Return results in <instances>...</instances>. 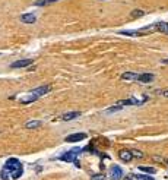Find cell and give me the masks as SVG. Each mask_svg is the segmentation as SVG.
I'll list each match as a JSON object with an SVG mask.
<instances>
[{"instance_id": "obj_1", "label": "cell", "mask_w": 168, "mask_h": 180, "mask_svg": "<svg viewBox=\"0 0 168 180\" xmlns=\"http://www.w3.org/2000/svg\"><path fill=\"white\" fill-rule=\"evenodd\" d=\"M3 170H6L7 173L10 174V179L13 180L19 179L22 176V173H24V167H22V164L19 163L18 158H9L6 161L5 167H3Z\"/></svg>"}, {"instance_id": "obj_2", "label": "cell", "mask_w": 168, "mask_h": 180, "mask_svg": "<svg viewBox=\"0 0 168 180\" xmlns=\"http://www.w3.org/2000/svg\"><path fill=\"white\" fill-rule=\"evenodd\" d=\"M79 152H81L79 148H73V149H70V151H67V152L63 154V155L60 157V160L64 161V163H75V161H76V157H78V154Z\"/></svg>"}, {"instance_id": "obj_3", "label": "cell", "mask_w": 168, "mask_h": 180, "mask_svg": "<svg viewBox=\"0 0 168 180\" xmlns=\"http://www.w3.org/2000/svg\"><path fill=\"white\" fill-rule=\"evenodd\" d=\"M50 89H51V88H50V85H42V87H38V88H35V89H32V91H31V94L40 98V97H42V95H46V94L50 92Z\"/></svg>"}, {"instance_id": "obj_4", "label": "cell", "mask_w": 168, "mask_h": 180, "mask_svg": "<svg viewBox=\"0 0 168 180\" xmlns=\"http://www.w3.org/2000/svg\"><path fill=\"white\" fill-rule=\"evenodd\" d=\"M110 177L113 180H121V177H123V170L119 166H113L110 168Z\"/></svg>"}, {"instance_id": "obj_5", "label": "cell", "mask_w": 168, "mask_h": 180, "mask_svg": "<svg viewBox=\"0 0 168 180\" xmlns=\"http://www.w3.org/2000/svg\"><path fill=\"white\" fill-rule=\"evenodd\" d=\"M86 138V135L85 133H73V135H69V136H66V142H81V141H83Z\"/></svg>"}, {"instance_id": "obj_6", "label": "cell", "mask_w": 168, "mask_h": 180, "mask_svg": "<svg viewBox=\"0 0 168 180\" xmlns=\"http://www.w3.org/2000/svg\"><path fill=\"white\" fill-rule=\"evenodd\" d=\"M29 65H32V60L31 59H24V60H18V62H13L10 66L16 69V67H28Z\"/></svg>"}, {"instance_id": "obj_7", "label": "cell", "mask_w": 168, "mask_h": 180, "mask_svg": "<svg viewBox=\"0 0 168 180\" xmlns=\"http://www.w3.org/2000/svg\"><path fill=\"white\" fill-rule=\"evenodd\" d=\"M81 116V111H69V113H64L61 116V120H64V122H70V120H75L78 119Z\"/></svg>"}, {"instance_id": "obj_8", "label": "cell", "mask_w": 168, "mask_h": 180, "mask_svg": "<svg viewBox=\"0 0 168 180\" xmlns=\"http://www.w3.org/2000/svg\"><path fill=\"white\" fill-rule=\"evenodd\" d=\"M20 21H22L24 24H34V22L37 21V16L34 13H24L20 16Z\"/></svg>"}, {"instance_id": "obj_9", "label": "cell", "mask_w": 168, "mask_h": 180, "mask_svg": "<svg viewBox=\"0 0 168 180\" xmlns=\"http://www.w3.org/2000/svg\"><path fill=\"white\" fill-rule=\"evenodd\" d=\"M119 157H120L121 161L129 163V161H132V158H133V154H132V151H120Z\"/></svg>"}, {"instance_id": "obj_10", "label": "cell", "mask_w": 168, "mask_h": 180, "mask_svg": "<svg viewBox=\"0 0 168 180\" xmlns=\"http://www.w3.org/2000/svg\"><path fill=\"white\" fill-rule=\"evenodd\" d=\"M121 79L123 81H139V75L134 73V72H126V73L121 75Z\"/></svg>"}, {"instance_id": "obj_11", "label": "cell", "mask_w": 168, "mask_h": 180, "mask_svg": "<svg viewBox=\"0 0 168 180\" xmlns=\"http://www.w3.org/2000/svg\"><path fill=\"white\" fill-rule=\"evenodd\" d=\"M154 75L152 73H142L139 75V82H142V84H149V82H152L154 81Z\"/></svg>"}, {"instance_id": "obj_12", "label": "cell", "mask_w": 168, "mask_h": 180, "mask_svg": "<svg viewBox=\"0 0 168 180\" xmlns=\"http://www.w3.org/2000/svg\"><path fill=\"white\" fill-rule=\"evenodd\" d=\"M41 125H42L41 120H31V122H27V123H25V127H27V129H37V127H40Z\"/></svg>"}, {"instance_id": "obj_13", "label": "cell", "mask_w": 168, "mask_h": 180, "mask_svg": "<svg viewBox=\"0 0 168 180\" xmlns=\"http://www.w3.org/2000/svg\"><path fill=\"white\" fill-rule=\"evenodd\" d=\"M119 34L127 35V37H139V35H141L137 29H124V31H119Z\"/></svg>"}, {"instance_id": "obj_14", "label": "cell", "mask_w": 168, "mask_h": 180, "mask_svg": "<svg viewBox=\"0 0 168 180\" xmlns=\"http://www.w3.org/2000/svg\"><path fill=\"white\" fill-rule=\"evenodd\" d=\"M156 25V29L159 32H164V34H168V22H158L155 24Z\"/></svg>"}, {"instance_id": "obj_15", "label": "cell", "mask_w": 168, "mask_h": 180, "mask_svg": "<svg viewBox=\"0 0 168 180\" xmlns=\"http://www.w3.org/2000/svg\"><path fill=\"white\" fill-rule=\"evenodd\" d=\"M37 100H38V97H35L32 94H29V97H27V98H19V101L22 104H29V103H34V101H37Z\"/></svg>"}, {"instance_id": "obj_16", "label": "cell", "mask_w": 168, "mask_h": 180, "mask_svg": "<svg viewBox=\"0 0 168 180\" xmlns=\"http://www.w3.org/2000/svg\"><path fill=\"white\" fill-rule=\"evenodd\" d=\"M139 170H141V171H145V173H149V174L156 173V170H155L154 167H145V166H141V167H139Z\"/></svg>"}, {"instance_id": "obj_17", "label": "cell", "mask_w": 168, "mask_h": 180, "mask_svg": "<svg viewBox=\"0 0 168 180\" xmlns=\"http://www.w3.org/2000/svg\"><path fill=\"white\" fill-rule=\"evenodd\" d=\"M54 2H57V0H37L35 5H37V6H46V5H51Z\"/></svg>"}, {"instance_id": "obj_18", "label": "cell", "mask_w": 168, "mask_h": 180, "mask_svg": "<svg viewBox=\"0 0 168 180\" xmlns=\"http://www.w3.org/2000/svg\"><path fill=\"white\" fill-rule=\"evenodd\" d=\"M143 10H139V9H136V10H133L132 12V18H141V16H143Z\"/></svg>"}, {"instance_id": "obj_19", "label": "cell", "mask_w": 168, "mask_h": 180, "mask_svg": "<svg viewBox=\"0 0 168 180\" xmlns=\"http://www.w3.org/2000/svg\"><path fill=\"white\" fill-rule=\"evenodd\" d=\"M136 180H154V177H149V176H143V174H139V176H134Z\"/></svg>"}, {"instance_id": "obj_20", "label": "cell", "mask_w": 168, "mask_h": 180, "mask_svg": "<svg viewBox=\"0 0 168 180\" xmlns=\"http://www.w3.org/2000/svg\"><path fill=\"white\" fill-rule=\"evenodd\" d=\"M104 174H94V176H91V180H104Z\"/></svg>"}, {"instance_id": "obj_21", "label": "cell", "mask_w": 168, "mask_h": 180, "mask_svg": "<svg viewBox=\"0 0 168 180\" xmlns=\"http://www.w3.org/2000/svg\"><path fill=\"white\" fill-rule=\"evenodd\" d=\"M132 154H133V157H137V158H142V157H143V154H142L141 151H132Z\"/></svg>"}, {"instance_id": "obj_22", "label": "cell", "mask_w": 168, "mask_h": 180, "mask_svg": "<svg viewBox=\"0 0 168 180\" xmlns=\"http://www.w3.org/2000/svg\"><path fill=\"white\" fill-rule=\"evenodd\" d=\"M161 95H164V97H167V98H168V89H164V91H161Z\"/></svg>"}, {"instance_id": "obj_23", "label": "cell", "mask_w": 168, "mask_h": 180, "mask_svg": "<svg viewBox=\"0 0 168 180\" xmlns=\"http://www.w3.org/2000/svg\"><path fill=\"white\" fill-rule=\"evenodd\" d=\"M162 62H164V63H168V59H165V60H162Z\"/></svg>"}]
</instances>
